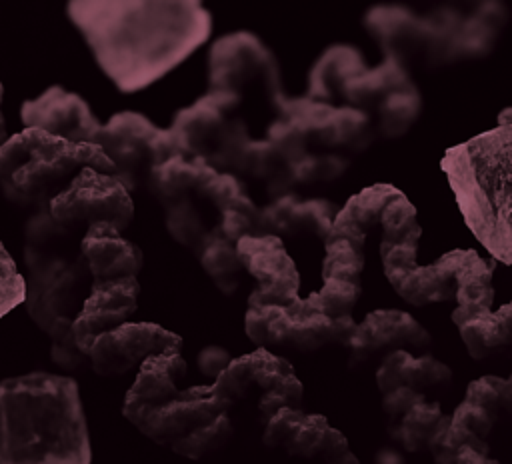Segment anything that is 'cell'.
Returning <instances> with one entry per match:
<instances>
[{"mask_svg":"<svg viewBox=\"0 0 512 464\" xmlns=\"http://www.w3.org/2000/svg\"><path fill=\"white\" fill-rule=\"evenodd\" d=\"M66 14L124 94L164 78L212 34V14L198 0H72Z\"/></svg>","mask_w":512,"mask_h":464,"instance_id":"1","label":"cell"},{"mask_svg":"<svg viewBox=\"0 0 512 464\" xmlns=\"http://www.w3.org/2000/svg\"><path fill=\"white\" fill-rule=\"evenodd\" d=\"M184 376L186 360L180 352L150 356L126 392L122 414L152 442L198 460L224 448L232 438V404L220 398L212 384L180 390L178 382Z\"/></svg>","mask_w":512,"mask_h":464,"instance_id":"2","label":"cell"},{"mask_svg":"<svg viewBox=\"0 0 512 464\" xmlns=\"http://www.w3.org/2000/svg\"><path fill=\"white\" fill-rule=\"evenodd\" d=\"M90 462V432L74 378L36 370L0 380V464Z\"/></svg>","mask_w":512,"mask_h":464,"instance_id":"3","label":"cell"},{"mask_svg":"<svg viewBox=\"0 0 512 464\" xmlns=\"http://www.w3.org/2000/svg\"><path fill=\"white\" fill-rule=\"evenodd\" d=\"M440 168L472 236L512 266V124L450 146Z\"/></svg>","mask_w":512,"mask_h":464,"instance_id":"4","label":"cell"},{"mask_svg":"<svg viewBox=\"0 0 512 464\" xmlns=\"http://www.w3.org/2000/svg\"><path fill=\"white\" fill-rule=\"evenodd\" d=\"M84 168L116 174L98 144H74L38 128H24L0 146L2 194L10 204L32 212L48 208Z\"/></svg>","mask_w":512,"mask_h":464,"instance_id":"5","label":"cell"},{"mask_svg":"<svg viewBox=\"0 0 512 464\" xmlns=\"http://www.w3.org/2000/svg\"><path fill=\"white\" fill-rule=\"evenodd\" d=\"M26 312L32 322L50 332L56 320H76L92 292V272L82 254L48 256L24 248Z\"/></svg>","mask_w":512,"mask_h":464,"instance_id":"6","label":"cell"},{"mask_svg":"<svg viewBox=\"0 0 512 464\" xmlns=\"http://www.w3.org/2000/svg\"><path fill=\"white\" fill-rule=\"evenodd\" d=\"M244 330L258 348L316 352L328 344L348 346L356 322L352 316L332 320L318 312L308 298H298L290 306L246 308Z\"/></svg>","mask_w":512,"mask_h":464,"instance_id":"7","label":"cell"},{"mask_svg":"<svg viewBox=\"0 0 512 464\" xmlns=\"http://www.w3.org/2000/svg\"><path fill=\"white\" fill-rule=\"evenodd\" d=\"M214 392L226 402L256 400L262 426L282 408H302L304 388L292 364L266 348L232 358L228 368L212 382Z\"/></svg>","mask_w":512,"mask_h":464,"instance_id":"8","label":"cell"},{"mask_svg":"<svg viewBox=\"0 0 512 464\" xmlns=\"http://www.w3.org/2000/svg\"><path fill=\"white\" fill-rule=\"evenodd\" d=\"M254 82L278 106L284 92L276 54L248 30L220 36L208 52V90H228L242 96V90Z\"/></svg>","mask_w":512,"mask_h":464,"instance_id":"9","label":"cell"},{"mask_svg":"<svg viewBox=\"0 0 512 464\" xmlns=\"http://www.w3.org/2000/svg\"><path fill=\"white\" fill-rule=\"evenodd\" d=\"M50 212L56 222L82 238L96 222H108L120 232L126 230L134 218V202L132 194L116 176L84 168L50 202Z\"/></svg>","mask_w":512,"mask_h":464,"instance_id":"10","label":"cell"},{"mask_svg":"<svg viewBox=\"0 0 512 464\" xmlns=\"http://www.w3.org/2000/svg\"><path fill=\"white\" fill-rule=\"evenodd\" d=\"M160 128L144 114L122 110L102 124L96 144L112 160L116 178L132 194L146 186L152 168L156 166V138Z\"/></svg>","mask_w":512,"mask_h":464,"instance_id":"11","label":"cell"},{"mask_svg":"<svg viewBox=\"0 0 512 464\" xmlns=\"http://www.w3.org/2000/svg\"><path fill=\"white\" fill-rule=\"evenodd\" d=\"M242 96L228 90H208L194 104L176 112L172 126L168 128L176 144V152L188 160L214 158L222 140L230 132L238 116Z\"/></svg>","mask_w":512,"mask_h":464,"instance_id":"12","label":"cell"},{"mask_svg":"<svg viewBox=\"0 0 512 464\" xmlns=\"http://www.w3.org/2000/svg\"><path fill=\"white\" fill-rule=\"evenodd\" d=\"M266 448H282L288 456L338 464L348 452V440L332 428L322 414H308L302 408H282L264 426Z\"/></svg>","mask_w":512,"mask_h":464,"instance_id":"13","label":"cell"},{"mask_svg":"<svg viewBox=\"0 0 512 464\" xmlns=\"http://www.w3.org/2000/svg\"><path fill=\"white\" fill-rule=\"evenodd\" d=\"M238 256L256 280V288L248 296L252 306H290L300 296V274L294 260L278 236H246L238 244Z\"/></svg>","mask_w":512,"mask_h":464,"instance_id":"14","label":"cell"},{"mask_svg":"<svg viewBox=\"0 0 512 464\" xmlns=\"http://www.w3.org/2000/svg\"><path fill=\"white\" fill-rule=\"evenodd\" d=\"M182 338L160 324L126 322L98 336L88 352L90 368L98 376H122L140 368L144 360L164 352H180Z\"/></svg>","mask_w":512,"mask_h":464,"instance_id":"15","label":"cell"},{"mask_svg":"<svg viewBox=\"0 0 512 464\" xmlns=\"http://www.w3.org/2000/svg\"><path fill=\"white\" fill-rule=\"evenodd\" d=\"M24 128H38L74 144H96L102 122L90 104L60 84L48 86L20 108Z\"/></svg>","mask_w":512,"mask_h":464,"instance_id":"16","label":"cell"},{"mask_svg":"<svg viewBox=\"0 0 512 464\" xmlns=\"http://www.w3.org/2000/svg\"><path fill=\"white\" fill-rule=\"evenodd\" d=\"M428 330L408 312L374 310L360 324L348 342L350 366H360L376 356H386L394 350H420L430 346Z\"/></svg>","mask_w":512,"mask_h":464,"instance_id":"17","label":"cell"},{"mask_svg":"<svg viewBox=\"0 0 512 464\" xmlns=\"http://www.w3.org/2000/svg\"><path fill=\"white\" fill-rule=\"evenodd\" d=\"M138 296V278H122L92 284V292L86 298L82 312L72 324L78 348L88 356L98 336L130 322L138 308Z\"/></svg>","mask_w":512,"mask_h":464,"instance_id":"18","label":"cell"},{"mask_svg":"<svg viewBox=\"0 0 512 464\" xmlns=\"http://www.w3.org/2000/svg\"><path fill=\"white\" fill-rule=\"evenodd\" d=\"M80 252L88 262L94 284L138 278L144 264L142 250L108 222H96L86 230Z\"/></svg>","mask_w":512,"mask_h":464,"instance_id":"19","label":"cell"},{"mask_svg":"<svg viewBox=\"0 0 512 464\" xmlns=\"http://www.w3.org/2000/svg\"><path fill=\"white\" fill-rule=\"evenodd\" d=\"M456 264V308L452 312V322L462 326L470 318L492 310L494 302V270L496 260H484L472 248L452 250Z\"/></svg>","mask_w":512,"mask_h":464,"instance_id":"20","label":"cell"},{"mask_svg":"<svg viewBox=\"0 0 512 464\" xmlns=\"http://www.w3.org/2000/svg\"><path fill=\"white\" fill-rule=\"evenodd\" d=\"M402 192L388 182H376L358 194L350 196L346 204L338 210L332 230L326 238L330 240H350L354 246L364 250L368 232L380 224L384 208L398 198Z\"/></svg>","mask_w":512,"mask_h":464,"instance_id":"21","label":"cell"},{"mask_svg":"<svg viewBox=\"0 0 512 464\" xmlns=\"http://www.w3.org/2000/svg\"><path fill=\"white\" fill-rule=\"evenodd\" d=\"M310 140L326 148L362 152L374 140L370 114L364 108H354L350 104L334 106L322 102L310 128Z\"/></svg>","mask_w":512,"mask_h":464,"instance_id":"22","label":"cell"},{"mask_svg":"<svg viewBox=\"0 0 512 464\" xmlns=\"http://www.w3.org/2000/svg\"><path fill=\"white\" fill-rule=\"evenodd\" d=\"M452 380V370L430 354L414 356L410 350H394L380 360L376 370V386L382 394L396 388H412L416 392L446 386Z\"/></svg>","mask_w":512,"mask_h":464,"instance_id":"23","label":"cell"},{"mask_svg":"<svg viewBox=\"0 0 512 464\" xmlns=\"http://www.w3.org/2000/svg\"><path fill=\"white\" fill-rule=\"evenodd\" d=\"M396 294L412 304L426 306L432 302H448L456 298V264L452 250L442 254L434 264L414 266L400 278L390 282Z\"/></svg>","mask_w":512,"mask_h":464,"instance_id":"24","label":"cell"},{"mask_svg":"<svg viewBox=\"0 0 512 464\" xmlns=\"http://www.w3.org/2000/svg\"><path fill=\"white\" fill-rule=\"evenodd\" d=\"M362 70V58L356 48L348 44H334L322 52L308 76V98L326 102L336 90Z\"/></svg>","mask_w":512,"mask_h":464,"instance_id":"25","label":"cell"},{"mask_svg":"<svg viewBox=\"0 0 512 464\" xmlns=\"http://www.w3.org/2000/svg\"><path fill=\"white\" fill-rule=\"evenodd\" d=\"M204 272L216 284L222 294H234L240 288L246 268L238 256L234 242L224 238L220 226H216L194 250Z\"/></svg>","mask_w":512,"mask_h":464,"instance_id":"26","label":"cell"},{"mask_svg":"<svg viewBox=\"0 0 512 464\" xmlns=\"http://www.w3.org/2000/svg\"><path fill=\"white\" fill-rule=\"evenodd\" d=\"M204 164V160H188L174 154L160 166L152 168L146 188L164 208H168L170 204L194 194Z\"/></svg>","mask_w":512,"mask_h":464,"instance_id":"27","label":"cell"},{"mask_svg":"<svg viewBox=\"0 0 512 464\" xmlns=\"http://www.w3.org/2000/svg\"><path fill=\"white\" fill-rule=\"evenodd\" d=\"M80 236L64 228L48 208L34 210L24 224V248L48 256H78Z\"/></svg>","mask_w":512,"mask_h":464,"instance_id":"28","label":"cell"},{"mask_svg":"<svg viewBox=\"0 0 512 464\" xmlns=\"http://www.w3.org/2000/svg\"><path fill=\"white\" fill-rule=\"evenodd\" d=\"M444 412L438 402L422 400L408 410L398 422L388 424V434L406 452H422L430 448V442L440 428Z\"/></svg>","mask_w":512,"mask_h":464,"instance_id":"29","label":"cell"},{"mask_svg":"<svg viewBox=\"0 0 512 464\" xmlns=\"http://www.w3.org/2000/svg\"><path fill=\"white\" fill-rule=\"evenodd\" d=\"M204 198L194 194L170 204L164 208V224L168 234L182 246L190 248L192 252L200 246V242L220 224L208 222L206 210L202 206Z\"/></svg>","mask_w":512,"mask_h":464,"instance_id":"30","label":"cell"},{"mask_svg":"<svg viewBox=\"0 0 512 464\" xmlns=\"http://www.w3.org/2000/svg\"><path fill=\"white\" fill-rule=\"evenodd\" d=\"M460 338L474 360H484L494 352L512 344V332L498 312H482L462 326H458Z\"/></svg>","mask_w":512,"mask_h":464,"instance_id":"31","label":"cell"},{"mask_svg":"<svg viewBox=\"0 0 512 464\" xmlns=\"http://www.w3.org/2000/svg\"><path fill=\"white\" fill-rule=\"evenodd\" d=\"M422 110V98L420 92L416 90L414 82L388 92L380 104H378V128L384 136L396 138L402 136L414 120L420 116Z\"/></svg>","mask_w":512,"mask_h":464,"instance_id":"32","label":"cell"},{"mask_svg":"<svg viewBox=\"0 0 512 464\" xmlns=\"http://www.w3.org/2000/svg\"><path fill=\"white\" fill-rule=\"evenodd\" d=\"M380 228H382L380 256H384L394 246L420 240V234H422V228L416 220V208L404 194L394 198L384 208L380 218Z\"/></svg>","mask_w":512,"mask_h":464,"instance_id":"33","label":"cell"},{"mask_svg":"<svg viewBox=\"0 0 512 464\" xmlns=\"http://www.w3.org/2000/svg\"><path fill=\"white\" fill-rule=\"evenodd\" d=\"M286 168H288V162L282 158V154L274 148V144L270 140H266V138L254 140L252 138L250 144L246 146V150L242 152L234 174L238 178L248 176L252 180L266 182V186H268L280 174H284Z\"/></svg>","mask_w":512,"mask_h":464,"instance_id":"34","label":"cell"},{"mask_svg":"<svg viewBox=\"0 0 512 464\" xmlns=\"http://www.w3.org/2000/svg\"><path fill=\"white\" fill-rule=\"evenodd\" d=\"M336 214H338L336 204L326 198H308V200L300 198L290 214L286 236L306 232L326 242Z\"/></svg>","mask_w":512,"mask_h":464,"instance_id":"35","label":"cell"},{"mask_svg":"<svg viewBox=\"0 0 512 464\" xmlns=\"http://www.w3.org/2000/svg\"><path fill=\"white\" fill-rule=\"evenodd\" d=\"M326 256L322 262L324 280H346L360 284L364 270V250L354 246L350 240L324 242Z\"/></svg>","mask_w":512,"mask_h":464,"instance_id":"36","label":"cell"},{"mask_svg":"<svg viewBox=\"0 0 512 464\" xmlns=\"http://www.w3.org/2000/svg\"><path fill=\"white\" fill-rule=\"evenodd\" d=\"M464 446H474L480 452H490L488 442L462 430L460 426L452 424V414H444L440 428L436 430L432 442H430V452L436 464H456L458 454Z\"/></svg>","mask_w":512,"mask_h":464,"instance_id":"37","label":"cell"},{"mask_svg":"<svg viewBox=\"0 0 512 464\" xmlns=\"http://www.w3.org/2000/svg\"><path fill=\"white\" fill-rule=\"evenodd\" d=\"M350 166L348 158L342 154H306L300 160L288 164L294 186L300 184H316V182H332L338 180L346 168Z\"/></svg>","mask_w":512,"mask_h":464,"instance_id":"38","label":"cell"},{"mask_svg":"<svg viewBox=\"0 0 512 464\" xmlns=\"http://www.w3.org/2000/svg\"><path fill=\"white\" fill-rule=\"evenodd\" d=\"M362 288L360 284L346 280H324L322 288L308 296V302L328 318H344L352 316L356 302L360 300Z\"/></svg>","mask_w":512,"mask_h":464,"instance_id":"39","label":"cell"},{"mask_svg":"<svg viewBox=\"0 0 512 464\" xmlns=\"http://www.w3.org/2000/svg\"><path fill=\"white\" fill-rule=\"evenodd\" d=\"M72 324H74L72 320L60 318L54 322V326L48 332L50 342H52L50 358L58 368H62L66 372H78V370L90 366V358L76 344Z\"/></svg>","mask_w":512,"mask_h":464,"instance_id":"40","label":"cell"},{"mask_svg":"<svg viewBox=\"0 0 512 464\" xmlns=\"http://www.w3.org/2000/svg\"><path fill=\"white\" fill-rule=\"evenodd\" d=\"M266 140L274 144V148L282 154V158L292 164L308 154L310 136L292 120L278 116L266 130Z\"/></svg>","mask_w":512,"mask_h":464,"instance_id":"41","label":"cell"},{"mask_svg":"<svg viewBox=\"0 0 512 464\" xmlns=\"http://www.w3.org/2000/svg\"><path fill=\"white\" fill-rule=\"evenodd\" d=\"M26 300V278L0 242V318Z\"/></svg>","mask_w":512,"mask_h":464,"instance_id":"42","label":"cell"},{"mask_svg":"<svg viewBox=\"0 0 512 464\" xmlns=\"http://www.w3.org/2000/svg\"><path fill=\"white\" fill-rule=\"evenodd\" d=\"M504 388H506V378L486 374L468 384L464 400L476 406H482L484 410H488L498 418V414L504 410Z\"/></svg>","mask_w":512,"mask_h":464,"instance_id":"43","label":"cell"},{"mask_svg":"<svg viewBox=\"0 0 512 464\" xmlns=\"http://www.w3.org/2000/svg\"><path fill=\"white\" fill-rule=\"evenodd\" d=\"M496 416L490 414L488 410H484L482 406H476L468 400H462L456 410L452 412V424L460 426L462 430L486 440L488 434L492 432L494 424H496Z\"/></svg>","mask_w":512,"mask_h":464,"instance_id":"44","label":"cell"},{"mask_svg":"<svg viewBox=\"0 0 512 464\" xmlns=\"http://www.w3.org/2000/svg\"><path fill=\"white\" fill-rule=\"evenodd\" d=\"M416 252H418V240H412V242L394 246L384 256H380L384 276L388 278V282H394L396 278H400L404 272H408L410 268H414L418 264Z\"/></svg>","mask_w":512,"mask_h":464,"instance_id":"45","label":"cell"},{"mask_svg":"<svg viewBox=\"0 0 512 464\" xmlns=\"http://www.w3.org/2000/svg\"><path fill=\"white\" fill-rule=\"evenodd\" d=\"M220 230H222L224 238H228L234 244H238L246 236H264L260 218L248 216V214L238 212V210H228V212L222 214Z\"/></svg>","mask_w":512,"mask_h":464,"instance_id":"46","label":"cell"},{"mask_svg":"<svg viewBox=\"0 0 512 464\" xmlns=\"http://www.w3.org/2000/svg\"><path fill=\"white\" fill-rule=\"evenodd\" d=\"M422 400H426V396L422 392L402 386V388L382 394V412L388 418V424H394Z\"/></svg>","mask_w":512,"mask_h":464,"instance_id":"47","label":"cell"},{"mask_svg":"<svg viewBox=\"0 0 512 464\" xmlns=\"http://www.w3.org/2000/svg\"><path fill=\"white\" fill-rule=\"evenodd\" d=\"M230 362H232V356L222 346H206L198 354L200 372L208 378H214V380L228 368Z\"/></svg>","mask_w":512,"mask_h":464,"instance_id":"48","label":"cell"},{"mask_svg":"<svg viewBox=\"0 0 512 464\" xmlns=\"http://www.w3.org/2000/svg\"><path fill=\"white\" fill-rule=\"evenodd\" d=\"M456 464H500V462L490 458L486 452L476 450L474 446H464L458 454Z\"/></svg>","mask_w":512,"mask_h":464,"instance_id":"49","label":"cell"},{"mask_svg":"<svg viewBox=\"0 0 512 464\" xmlns=\"http://www.w3.org/2000/svg\"><path fill=\"white\" fill-rule=\"evenodd\" d=\"M402 460L404 458L396 450H390V448L380 450L378 456H376V464H404Z\"/></svg>","mask_w":512,"mask_h":464,"instance_id":"50","label":"cell"},{"mask_svg":"<svg viewBox=\"0 0 512 464\" xmlns=\"http://www.w3.org/2000/svg\"><path fill=\"white\" fill-rule=\"evenodd\" d=\"M498 314L502 316V320L506 322L508 330L512 332V300H510V302H506V304H502V306L498 308Z\"/></svg>","mask_w":512,"mask_h":464,"instance_id":"51","label":"cell"},{"mask_svg":"<svg viewBox=\"0 0 512 464\" xmlns=\"http://www.w3.org/2000/svg\"><path fill=\"white\" fill-rule=\"evenodd\" d=\"M504 410L512 414V374L506 378V388H504Z\"/></svg>","mask_w":512,"mask_h":464,"instance_id":"52","label":"cell"},{"mask_svg":"<svg viewBox=\"0 0 512 464\" xmlns=\"http://www.w3.org/2000/svg\"><path fill=\"white\" fill-rule=\"evenodd\" d=\"M8 130H6V120H4V114H2V98H0V146L6 144L8 140Z\"/></svg>","mask_w":512,"mask_h":464,"instance_id":"53","label":"cell"},{"mask_svg":"<svg viewBox=\"0 0 512 464\" xmlns=\"http://www.w3.org/2000/svg\"><path fill=\"white\" fill-rule=\"evenodd\" d=\"M512 124V108H506L498 114V126H506Z\"/></svg>","mask_w":512,"mask_h":464,"instance_id":"54","label":"cell"},{"mask_svg":"<svg viewBox=\"0 0 512 464\" xmlns=\"http://www.w3.org/2000/svg\"><path fill=\"white\" fill-rule=\"evenodd\" d=\"M2 94H4V88H2V82H0V98H2Z\"/></svg>","mask_w":512,"mask_h":464,"instance_id":"55","label":"cell"}]
</instances>
